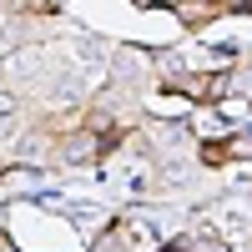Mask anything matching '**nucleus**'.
I'll return each instance as SVG.
<instances>
[{"instance_id": "nucleus-1", "label": "nucleus", "mask_w": 252, "mask_h": 252, "mask_svg": "<svg viewBox=\"0 0 252 252\" xmlns=\"http://www.w3.org/2000/svg\"><path fill=\"white\" fill-rule=\"evenodd\" d=\"M96 152V141L91 136H76V141H66V157H91Z\"/></svg>"}, {"instance_id": "nucleus-2", "label": "nucleus", "mask_w": 252, "mask_h": 252, "mask_svg": "<svg viewBox=\"0 0 252 252\" xmlns=\"http://www.w3.org/2000/svg\"><path fill=\"white\" fill-rule=\"evenodd\" d=\"M227 152H237V157H252V136H237L232 146H227Z\"/></svg>"}, {"instance_id": "nucleus-3", "label": "nucleus", "mask_w": 252, "mask_h": 252, "mask_svg": "<svg viewBox=\"0 0 252 252\" xmlns=\"http://www.w3.org/2000/svg\"><path fill=\"white\" fill-rule=\"evenodd\" d=\"M10 111H15V101H10L5 91H0V116H10Z\"/></svg>"}]
</instances>
